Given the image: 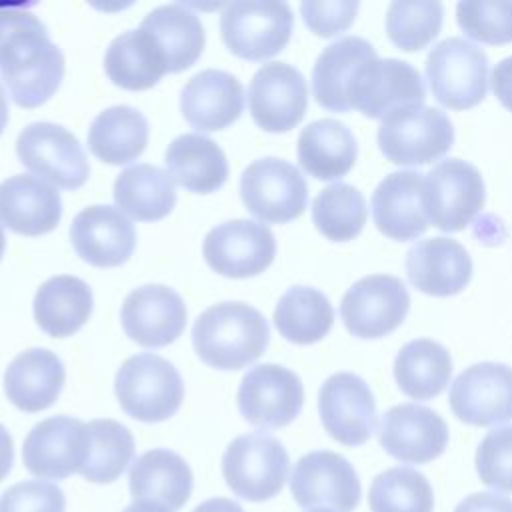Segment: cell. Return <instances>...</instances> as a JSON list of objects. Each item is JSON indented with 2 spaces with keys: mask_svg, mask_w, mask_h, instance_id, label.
Returning a JSON list of instances; mask_svg holds the SVG:
<instances>
[{
  "mask_svg": "<svg viewBox=\"0 0 512 512\" xmlns=\"http://www.w3.org/2000/svg\"><path fill=\"white\" fill-rule=\"evenodd\" d=\"M368 504L372 512H432L434 492L424 474L396 466L372 480Z\"/></svg>",
  "mask_w": 512,
  "mask_h": 512,
  "instance_id": "obj_41",
  "label": "cell"
},
{
  "mask_svg": "<svg viewBox=\"0 0 512 512\" xmlns=\"http://www.w3.org/2000/svg\"><path fill=\"white\" fill-rule=\"evenodd\" d=\"M88 428L72 416H52L38 422L22 446L26 470L38 478L64 480L82 470L88 458Z\"/></svg>",
  "mask_w": 512,
  "mask_h": 512,
  "instance_id": "obj_16",
  "label": "cell"
},
{
  "mask_svg": "<svg viewBox=\"0 0 512 512\" xmlns=\"http://www.w3.org/2000/svg\"><path fill=\"white\" fill-rule=\"evenodd\" d=\"M236 400L248 424L274 430L290 424L300 414L304 388L292 370L278 364H260L242 378Z\"/></svg>",
  "mask_w": 512,
  "mask_h": 512,
  "instance_id": "obj_13",
  "label": "cell"
},
{
  "mask_svg": "<svg viewBox=\"0 0 512 512\" xmlns=\"http://www.w3.org/2000/svg\"><path fill=\"white\" fill-rule=\"evenodd\" d=\"M492 90L500 104L512 112V56L496 64L492 72Z\"/></svg>",
  "mask_w": 512,
  "mask_h": 512,
  "instance_id": "obj_48",
  "label": "cell"
},
{
  "mask_svg": "<svg viewBox=\"0 0 512 512\" xmlns=\"http://www.w3.org/2000/svg\"><path fill=\"white\" fill-rule=\"evenodd\" d=\"M70 240L84 262L98 268H112L132 256L136 230L122 210L94 204L74 216Z\"/></svg>",
  "mask_w": 512,
  "mask_h": 512,
  "instance_id": "obj_22",
  "label": "cell"
},
{
  "mask_svg": "<svg viewBox=\"0 0 512 512\" xmlns=\"http://www.w3.org/2000/svg\"><path fill=\"white\" fill-rule=\"evenodd\" d=\"M408 308L410 296L400 278L372 274L348 288L340 302V316L352 336L382 338L404 322Z\"/></svg>",
  "mask_w": 512,
  "mask_h": 512,
  "instance_id": "obj_12",
  "label": "cell"
},
{
  "mask_svg": "<svg viewBox=\"0 0 512 512\" xmlns=\"http://www.w3.org/2000/svg\"><path fill=\"white\" fill-rule=\"evenodd\" d=\"M310 512H334V510H328V508H314V510H310Z\"/></svg>",
  "mask_w": 512,
  "mask_h": 512,
  "instance_id": "obj_54",
  "label": "cell"
},
{
  "mask_svg": "<svg viewBox=\"0 0 512 512\" xmlns=\"http://www.w3.org/2000/svg\"><path fill=\"white\" fill-rule=\"evenodd\" d=\"M244 108L240 80L224 70H202L188 80L180 94L184 120L198 132H216L230 126Z\"/></svg>",
  "mask_w": 512,
  "mask_h": 512,
  "instance_id": "obj_24",
  "label": "cell"
},
{
  "mask_svg": "<svg viewBox=\"0 0 512 512\" xmlns=\"http://www.w3.org/2000/svg\"><path fill=\"white\" fill-rule=\"evenodd\" d=\"M16 154L30 172L56 188H80L90 176L78 138L52 122L28 124L18 134Z\"/></svg>",
  "mask_w": 512,
  "mask_h": 512,
  "instance_id": "obj_10",
  "label": "cell"
},
{
  "mask_svg": "<svg viewBox=\"0 0 512 512\" xmlns=\"http://www.w3.org/2000/svg\"><path fill=\"white\" fill-rule=\"evenodd\" d=\"M104 70L120 88L146 90L168 72V64L154 36L144 28H136L126 30L110 42L104 56Z\"/></svg>",
  "mask_w": 512,
  "mask_h": 512,
  "instance_id": "obj_32",
  "label": "cell"
},
{
  "mask_svg": "<svg viewBox=\"0 0 512 512\" xmlns=\"http://www.w3.org/2000/svg\"><path fill=\"white\" fill-rule=\"evenodd\" d=\"M122 512H174V510L154 500H136L134 504L126 506Z\"/></svg>",
  "mask_w": 512,
  "mask_h": 512,
  "instance_id": "obj_51",
  "label": "cell"
},
{
  "mask_svg": "<svg viewBox=\"0 0 512 512\" xmlns=\"http://www.w3.org/2000/svg\"><path fill=\"white\" fill-rule=\"evenodd\" d=\"M6 122H8V100H6L4 88H2V84H0V134H2L4 128H6Z\"/></svg>",
  "mask_w": 512,
  "mask_h": 512,
  "instance_id": "obj_52",
  "label": "cell"
},
{
  "mask_svg": "<svg viewBox=\"0 0 512 512\" xmlns=\"http://www.w3.org/2000/svg\"><path fill=\"white\" fill-rule=\"evenodd\" d=\"M454 144V128L446 112L414 104L382 118L378 146L398 166H422L440 160Z\"/></svg>",
  "mask_w": 512,
  "mask_h": 512,
  "instance_id": "obj_4",
  "label": "cell"
},
{
  "mask_svg": "<svg viewBox=\"0 0 512 512\" xmlns=\"http://www.w3.org/2000/svg\"><path fill=\"white\" fill-rule=\"evenodd\" d=\"M0 76L22 108L44 104L64 78V54L28 10L0 8Z\"/></svg>",
  "mask_w": 512,
  "mask_h": 512,
  "instance_id": "obj_1",
  "label": "cell"
},
{
  "mask_svg": "<svg viewBox=\"0 0 512 512\" xmlns=\"http://www.w3.org/2000/svg\"><path fill=\"white\" fill-rule=\"evenodd\" d=\"M358 144L350 128L334 118H322L298 136V162L318 180H338L348 174L356 162Z\"/></svg>",
  "mask_w": 512,
  "mask_h": 512,
  "instance_id": "obj_30",
  "label": "cell"
},
{
  "mask_svg": "<svg viewBox=\"0 0 512 512\" xmlns=\"http://www.w3.org/2000/svg\"><path fill=\"white\" fill-rule=\"evenodd\" d=\"M308 88L304 76L286 62L264 64L250 80L248 108L266 132H288L304 116Z\"/></svg>",
  "mask_w": 512,
  "mask_h": 512,
  "instance_id": "obj_19",
  "label": "cell"
},
{
  "mask_svg": "<svg viewBox=\"0 0 512 512\" xmlns=\"http://www.w3.org/2000/svg\"><path fill=\"white\" fill-rule=\"evenodd\" d=\"M240 196L262 224H284L304 212L308 186L294 164L270 156L248 164L240 178Z\"/></svg>",
  "mask_w": 512,
  "mask_h": 512,
  "instance_id": "obj_9",
  "label": "cell"
},
{
  "mask_svg": "<svg viewBox=\"0 0 512 512\" xmlns=\"http://www.w3.org/2000/svg\"><path fill=\"white\" fill-rule=\"evenodd\" d=\"M4 248H6V238H4V230H2V226H0V260H2Z\"/></svg>",
  "mask_w": 512,
  "mask_h": 512,
  "instance_id": "obj_53",
  "label": "cell"
},
{
  "mask_svg": "<svg viewBox=\"0 0 512 512\" xmlns=\"http://www.w3.org/2000/svg\"><path fill=\"white\" fill-rule=\"evenodd\" d=\"M174 184L196 192H216L228 178V162L222 148L202 134H182L174 138L164 156Z\"/></svg>",
  "mask_w": 512,
  "mask_h": 512,
  "instance_id": "obj_31",
  "label": "cell"
},
{
  "mask_svg": "<svg viewBox=\"0 0 512 512\" xmlns=\"http://www.w3.org/2000/svg\"><path fill=\"white\" fill-rule=\"evenodd\" d=\"M14 464V442L8 430L0 424V482L8 476Z\"/></svg>",
  "mask_w": 512,
  "mask_h": 512,
  "instance_id": "obj_49",
  "label": "cell"
},
{
  "mask_svg": "<svg viewBox=\"0 0 512 512\" xmlns=\"http://www.w3.org/2000/svg\"><path fill=\"white\" fill-rule=\"evenodd\" d=\"M274 324L286 340L294 344H314L330 332L334 310L320 290L292 286L276 304Z\"/></svg>",
  "mask_w": 512,
  "mask_h": 512,
  "instance_id": "obj_38",
  "label": "cell"
},
{
  "mask_svg": "<svg viewBox=\"0 0 512 512\" xmlns=\"http://www.w3.org/2000/svg\"><path fill=\"white\" fill-rule=\"evenodd\" d=\"M456 20L472 40L484 44L512 42V2L464 0L456 4Z\"/></svg>",
  "mask_w": 512,
  "mask_h": 512,
  "instance_id": "obj_43",
  "label": "cell"
},
{
  "mask_svg": "<svg viewBox=\"0 0 512 512\" xmlns=\"http://www.w3.org/2000/svg\"><path fill=\"white\" fill-rule=\"evenodd\" d=\"M64 508V492L42 480L18 482L0 496V512H64Z\"/></svg>",
  "mask_w": 512,
  "mask_h": 512,
  "instance_id": "obj_45",
  "label": "cell"
},
{
  "mask_svg": "<svg viewBox=\"0 0 512 512\" xmlns=\"http://www.w3.org/2000/svg\"><path fill=\"white\" fill-rule=\"evenodd\" d=\"M424 174L418 170H398L376 186L372 194V218L376 228L392 240H414L428 228L422 210Z\"/></svg>",
  "mask_w": 512,
  "mask_h": 512,
  "instance_id": "obj_26",
  "label": "cell"
},
{
  "mask_svg": "<svg viewBox=\"0 0 512 512\" xmlns=\"http://www.w3.org/2000/svg\"><path fill=\"white\" fill-rule=\"evenodd\" d=\"M372 58H376L374 46L360 36H344L326 46L312 68L314 100L332 112L350 110V82L356 70Z\"/></svg>",
  "mask_w": 512,
  "mask_h": 512,
  "instance_id": "obj_29",
  "label": "cell"
},
{
  "mask_svg": "<svg viewBox=\"0 0 512 512\" xmlns=\"http://www.w3.org/2000/svg\"><path fill=\"white\" fill-rule=\"evenodd\" d=\"M426 78L432 96L446 108L468 110L484 100L488 90V56L464 38H446L426 58Z\"/></svg>",
  "mask_w": 512,
  "mask_h": 512,
  "instance_id": "obj_7",
  "label": "cell"
},
{
  "mask_svg": "<svg viewBox=\"0 0 512 512\" xmlns=\"http://www.w3.org/2000/svg\"><path fill=\"white\" fill-rule=\"evenodd\" d=\"M406 274L412 286L424 294L454 296L470 282L472 260L460 242L434 236L408 250Z\"/></svg>",
  "mask_w": 512,
  "mask_h": 512,
  "instance_id": "obj_25",
  "label": "cell"
},
{
  "mask_svg": "<svg viewBox=\"0 0 512 512\" xmlns=\"http://www.w3.org/2000/svg\"><path fill=\"white\" fill-rule=\"evenodd\" d=\"M480 480L500 492H512V426L490 430L476 450Z\"/></svg>",
  "mask_w": 512,
  "mask_h": 512,
  "instance_id": "obj_44",
  "label": "cell"
},
{
  "mask_svg": "<svg viewBox=\"0 0 512 512\" xmlns=\"http://www.w3.org/2000/svg\"><path fill=\"white\" fill-rule=\"evenodd\" d=\"M318 412L326 432L344 446H360L376 430V400L368 384L352 374H332L320 388Z\"/></svg>",
  "mask_w": 512,
  "mask_h": 512,
  "instance_id": "obj_18",
  "label": "cell"
},
{
  "mask_svg": "<svg viewBox=\"0 0 512 512\" xmlns=\"http://www.w3.org/2000/svg\"><path fill=\"white\" fill-rule=\"evenodd\" d=\"M484 196L478 168L460 158L438 162L422 182V210L442 232L464 230L482 210Z\"/></svg>",
  "mask_w": 512,
  "mask_h": 512,
  "instance_id": "obj_8",
  "label": "cell"
},
{
  "mask_svg": "<svg viewBox=\"0 0 512 512\" xmlns=\"http://www.w3.org/2000/svg\"><path fill=\"white\" fill-rule=\"evenodd\" d=\"M426 88L420 72L396 58H372L364 62L348 88L350 108L360 110L368 118H384L390 112L422 104Z\"/></svg>",
  "mask_w": 512,
  "mask_h": 512,
  "instance_id": "obj_11",
  "label": "cell"
},
{
  "mask_svg": "<svg viewBox=\"0 0 512 512\" xmlns=\"http://www.w3.org/2000/svg\"><path fill=\"white\" fill-rule=\"evenodd\" d=\"M294 16L286 2H230L220 14V34L228 50L244 60L278 54L292 36Z\"/></svg>",
  "mask_w": 512,
  "mask_h": 512,
  "instance_id": "obj_6",
  "label": "cell"
},
{
  "mask_svg": "<svg viewBox=\"0 0 512 512\" xmlns=\"http://www.w3.org/2000/svg\"><path fill=\"white\" fill-rule=\"evenodd\" d=\"M146 144L148 122L132 106L102 110L88 130L90 152L106 164H128L144 152Z\"/></svg>",
  "mask_w": 512,
  "mask_h": 512,
  "instance_id": "obj_36",
  "label": "cell"
},
{
  "mask_svg": "<svg viewBox=\"0 0 512 512\" xmlns=\"http://www.w3.org/2000/svg\"><path fill=\"white\" fill-rule=\"evenodd\" d=\"M378 442L400 462L426 464L446 450L448 426L432 408L398 404L382 416Z\"/></svg>",
  "mask_w": 512,
  "mask_h": 512,
  "instance_id": "obj_21",
  "label": "cell"
},
{
  "mask_svg": "<svg viewBox=\"0 0 512 512\" xmlns=\"http://www.w3.org/2000/svg\"><path fill=\"white\" fill-rule=\"evenodd\" d=\"M448 400L464 424H504L512 420V368L498 362L474 364L456 376Z\"/></svg>",
  "mask_w": 512,
  "mask_h": 512,
  "instance_id": "obj_17",
  "label": "cell"
},
{
  "mask_svg": "<svg viewBox=\"0 0 512 512\" xmlns=\"http://www.w3.org/2000/svg\"><path fill=\"white\" fill-rule=\"evenodd\" d=\"M62 216L56 186L30 174H16L0 182V226L22 236L52 232Z\"/></svg>",
  "mask_w": 512,
  "mask_h": 512,
  "instance_id": "obj_23",
  "label": "cell"
},
{
  "mask_svg": "<svg viewBox=\"0 0 512 512\" xmlns=\"http://www.w3.org/2000/svg\"><path fill=\"white\" fill-rule=\"evenodd\" d=\"M114 390L122 410L148 424L168 420L184 400V384L178 370L152 352L128 358L116 372Z\"/></svg>",
  "mask_w": 512,
  "mask_h": 512,
  "instance_id": "obj_3",
  "label": "cell"
},
{
  "mask_svg": "<svg viewBox=\"0 0 512 512\" xmlns=\"http://www.w3.org/2000/svg\"><path fill=\"white\" fill-rule=\"evenodd\" d=\"M450 376V352L430 338L410 340L400 348L394 360L398 388L414 400H430L438 396L448 386Z\"/></svg>",
  "mask_w": 512,
  "mask_h": 512,
  "instance_id": "obj_37",
  "label": "cell"
},
{
  "mask_svg": "<svg viewBox=\"0 0 512 512\" xmlns=\"http://www.w3.org/2000/svg\"><path fill=\"white\" fill-rule=\"evenodd\" d=\"M204 260L228 278H248L264 272L276 256L272 230L254 220H228L212 228L204 238Z\"/></svg>",
  "mask_w": 512,
  "mask_h": 512,
  "instance_id": "obj_15",
  "label": "cell"
},
{
  "mask_svg": "<svg viewBox=\"0 0 512 512\" xmlns=\"http://www.w3.org/2000/svg\"><path fill=\"white\" fill-rule=\"evenodd\" d=\"M442 4L432 0H396L386 12L388 38L406 52L426 48L442 28Z\"/></svg>",
  "mask_w": 512,
  "mask_h": 512,
  "instance_id": "obj_42",
  "label": "cell"
},
{
  "mask_svg": "<svg viewBox=\"0 0 512 512\" xmlns=\"http://www.w3.org/2000/svg\"><path fill=\"white\" fill-rule=\"evenodd\" d=\"M92 290L76 276L48 278L34 296V320L54 338L72 336L90 318Z\"/></svg>",
  "mask_w": 512,
  "mask_h": 512,
  "instance_id": "obj_33",
  "label": "cell"
},
{
  "mask_svg": "<svg viewBox=\"0 0 512 512\" xmlns=\"http://www.w3.org/2000/svg\"><path fill=\"white\" fill-rule=\"evenodd\" d=\"M270 340L266 318L244 302H220L194 322L192 344L200 360L218 370H240L258 360Z\"/></svg>",
  "mask_w": 512,
  "mask_h": 512,
  "instance_id": "obj_2",
  "label": "cell"
},
{
  "mask_svg": "<svg viewBox=\"0 0 512 512\" xmlns=\"http://www.w3.org/2000/svg\"><path fill=\"white\" fill-rule=\"evenodd\" d=\"M114 202L134 220H162L176 204L174 180L154 164L128 166L114 182Z\"/></svg>",
  "mask_w": 512,
  "mask_h": 512,
  "instance_id": "obj_34",
  "label": "cell"
},
{
  "mask_svg": "<svg viewBox=\"0 0 512 512\" xmlns=\"http://www.w3.org/2000/svg\"><path fill=\"white\" fill-rule=\"evenodd\" d=\"M368 208L362 192L346 182H334L318 192L312 202V220L322 236L332 242L356 238L366 224Z\"/></svg>",
  "mask_w": 512,
  "mask_h": 512,
  "instance_id": "obj_40",
  "label": "cell"
},
{
  "mask_svg": "<svg viewBox=\"0 0 512 512\" xmlns=\"http://www.w3.org/2000/svg\"><path fill=\"white\" fill-rule=\"evenodd\" d=\"M288 472L290 458L286 448L264 432L234 438L222 456L226 484L248 502H264L280 494Z\"/></svg>",
  "mask_w": 512,
  "mask_h": 512,
  "instance_id": "obj_5",
  "label": "cell"
},
{
  "mask_svg": "<svg viewBox=\"0 0 512 512\" xmlns=\"http://www.w3.org/2000/svg\"><path fill=\"white\" fill-rule=\"evenodd\" d=\"M130 494L138 500H154L170 510H180L194 486L186 460L166 448H154L136 458L128 472Z\"/></svg>",
  "mask_w": 512,
  "mask_h": 512,
  "instance_id": "obj_28",
  "label": "cell"
},
{
  "mask_svg": "<svg viewBox=\"0 0 512 512\" xmlns=\"http://www.w3.org/2000/svg\"><path fill=\"white\" fill-rule=\"evenodd\" d=\"M358 2L354 0H328V2H314L306 0L300 4V12L304 24L322 38L336 36L344 32L358 12Z\"/></svg>",
  "mask_w": 512,
  "mask_h": 512,
  "instance_id": "obj_46",
  "label": "cell"
},
{
  "mask_svg": "<svg viewBox=\"0 0 512 512\" xmlns=\"http://www.w3.org/2000/svg\"><path fill=\"white\" fill-rule=\"evenodd\" d=\"M164 52L168 72L190 68L204 50V26L200 18L180 4L158 6L140 24Z\"/></svg>",
  "mask_w": 512,
  "mask_h": 512,
  "instance_id": "obj_35",
  "label": "cell"
},
{
  "mask_svg": "<svg viewBox=\"0 0 512 512\" xmlns=\"http://www.w3.org/2000/svg\"><path fill=\"white\" fill-rule=\"evenodd\" d=\"M120 320L130 340L144 348H162L184 332L186 304L172 288L146 284L124 298Z\"/></svg>",
  "mask_w": 512,
  "mask_h": 512,
  "instance_id": "obj_20",
  "label": "cell"
},
{
  "mask_svg": "<svg viewBox=\"0 0 512 512\" xmlns=\"http://www.w3.org/2000/svg\"><path fill=\"white\" fill-rule=\"evenodd\" d=\"M88 428V458L80 476L94 484L114 482L134 458L132 432L110 418H98L86 424Z\"/></svg>",
  "mask_w": 512,
  "mask_h": 512,
  "instance_id": "obj_39",
  "label": "cell"
},
{
  "mask_svg": "<svg viewBox=\"0 0 512 512\" xmlns=\"http://www.w3.org/2000/svg\"><path fill=\"white\" fill-rule=\"evenodd\" d=\"M192 512H244L242 506L230 498H210L198 504Z\"/></svg>",
  "mask_w": 512,
  "mask_h": 512,
  "instance_id": "obj_50",
  "label": "cell"
},
{
  "mask_svg": "<svg viewBox=\"0 0 512 512\" xmlns=\"http://www.w3.org/2000/svg\"><path fill=\"white\" fill-rule=\"evenodd\" d=\"M290 490L300 508L330 506L334 512H352L362 494L354 466L330 450L302 456L290 474Z\"/></svg>",
  "mask_w": 512,
  "mask_h": 512,
  "instance_id": "obj_14",
  "label": "cell"
},
{
  "mask_svg": "<svg viewBox=\"0 0 512 512\" xmlns=\"http://www.w3.org/2000/svg\"><path fill=\"white\" fill-rule=\"evenodd\" d=\"M454 512H512V500L496 492H476L466 496Z\"/></svg>",
  "mask_w": 512,
  "mask_h": 512,
  "instance_id": "obj_47",
  "label": "cell"
},
{
  "mask_svg": "<svg viewBox=\"0 0 512 512\" xmlns=\"http://www.w3.org/2000/svg\"><path fill=\"white\" fill-rule=\"evenodd\" d=\"M64 364L46 348L20 352L4 372V392L8 400L24 412L50 408L64 386Z\"/></svg>",
  "mask_w": 512,
  "mask_h": 512,
  "instance_id": "obj_27",
  "label": "cell"
}]
</instances>
